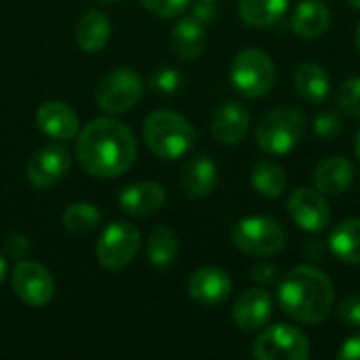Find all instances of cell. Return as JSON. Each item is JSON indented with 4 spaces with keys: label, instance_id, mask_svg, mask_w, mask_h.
<instances>
[{
    "label": "cell",
    "instance_id": "15",
    "mask_svg": "<svg viewBox=\"0 0 360 360\" xmlns=\"http://www.w3.org/2000/svg\"><path fill=\"white\" fill-rule=\"evenodd\" d=\"M167 202V190L158 181H135L120 190L118 205L127 215L150 217Z\"/></svg>",
    "mask_w": 360,
    "mask_h": 360
},
{
    "label": "cell",
    "instance_id": "32",
    "mask_svg": "<svg viewBox=\"0 0 360 360\" xmlns=\"http://www.w3.org/2000/svg\"><path fill=\"white\" fill-rule=\"evenodd\" d=\"M338 319L348 329H360V293H350L338 304Z\"/></svg>",
    "mask_w": 360,
    "mask_h": 360
},
{
    "label": "cell",
    "instance_id": "41",
    "mask_svg": "<svg viewBox=\"0 0 360 360\" xmlns=\"http://www.w3.org/2000/svg\"><path fill=\"white\" fill-rule=\"evenodd\" d=\"M354 42H356V49H359L360 53V23L359 27H356V32H354Z\"/></svg>",
    "mask_w": 360,
    "mask_h": 360
},
{
    "label": "cell",
    "instance_id": "24",
    "mask_svg": "<svg viewBox=\"0 0 360 360\" xmlns=\"http://www.w3.org/2000/svg\"><path fill=\"white\" fill-rule=\"evenodd\" d=\"M112 34V25L105 13L101 11H89L80 17L76 25V42L84 53H97L101 51Z\"/></svg>",
    "mask_w": 360,
    "mask_h": 360
},
{
    "label": "cell",
    "instance_id": "25",
    "mask_svg": "<svg viewBox=\"0 0 360 360\" xmlns=\"http://www.w3.org/2000/svg\"><path fill=\"white\" fill-rule=\"evenodd\" d=\"M289 0H238V15L251 27H270L283 19Z\"/></svg>",
    "mask_w": 360,
    "mask_h": 360
},
{
    "label": "cell",
    "instance_id": "7",
    "mask_svg": "<svg viewBox=\"0 0 360 360\" xmlns=\"http://www.w3.org/2000/svg\"><path fill=\"white\" fill-rule=\"evenodd\" d=\"M253 356L257 360H306L312 356L308 335L289 323L264 327L253 342Z\"/></svg>",
    "mask_w": 360,
    "mask_h": 360
},
{
    "label": "cell",
    "instance_id": "42",
    "mask_svg": "<svg viewBox=\"0 0 360 360\" xmlns=\"http://www.w3.org/2000/svg\"><path fill=\"white\" fill-rule=\"evenodd\" d=\"M346 2H348L354 11H360V0H346Z\"/></svg>",
    "mask_w": 360,
    "mask_h": 360
},
{
    "label": "cell",
    "instance_id": "12",
    "mask_svg": "<svg viewBox=\"0 0 360 360\" xmlns=\"http://www.w3.org/2000/svg\"><path fill=\"white\" fill-rule=\"evenodd\" d=\"M70 167H72L70 150L61 143H46L30 156L25 165V175L34 188L46 190L59 184L68 175Z\"/></svg>",
    "mask_w": 360,
    "mask_h": 360
},
{
    "label": "cell",
    "instance_id": "11",
    "mask_svg": "<svg viewBox=\"0 0 360 360\" xmlns=\"http://www.w3.org/2000/svg\"><path fill=\"white\" fill-rule=\"evenodd\" d=\"M287 213L295 226L304 232L319 234L325 232L331 224V207L323 192L316 188H297L287 200Z\"/></svg>",
    "mask_w": 360,
    "mask_h": 360
},
{
    "label": "cell",
    "instance_id": "28",
    "mask_svg": "<svg viewBox=\"0 0 360 360\" xmlns=\"http://www.w3.org/2000/svg\"><path fill=\"white\" fill-rule=\"evenodd\" d=\"M101 224V211L91 202H74L63 211V228L70 234H91Z\"/></svg>",
    "mask_w": 360,
    "mask_h": 360
},
{
    "label": "cell",
    "instance_id": "27",
    "mask_svg": "<svg viewBox=\"0 0 360 360\" xmlns=\"http://www.w3.org/2000/svg\"><path fill=\"white\" fill-rule=\"evenodd\" d=\"M251 184H253L257 194H262L266 198H278V196L285 194L289 179H287L285 169L278 162H274V160H259V162L253 165Z\"/></svg>",
    "mask_w": 360,
    "mask_h": 360
},
{
    "label": "cell",
    "instance_id": "43",
    "mask_svg": "<svg viewBox=\"0 0 360 360\" xmlns=\"http://www.w3.org/2000/svg\"><path fill=\"white\" fill-rule=\"evenodd\" d=\"M202 2H217V0H202Z\"/></svg>",
    "mask_w": 360,
    "mask_h": 360
},
{
    "label": "cell",
    "instance_id": "1",
    "mask_svg": "<svg viewBox=\"0 0 360 360\" xmlns=\"http://www.w3.org/2000/svg\"><path fill=\"white\" fill-rule=\"evenodd\" d=\"M76 158L91 177L112 179L131 171L137 158V141L118 118H95L76 137Z\"/></svg>",
    "mask_w": 360,
    "mask_h": 360
},
{
    "label": "cell",
    "instance_id": "44",
    "mask_svg": "<svg viewBox=\"0 0 360 360\" xmlns=\"http://www.w3.org/2000/svg\"><path fill=\"white\" fill-rule=\"evenodd\" d=\"M101 2H114V0H101Z\"/></svg>",
    "mask_w": 360,
    "mask_h": 360
},
{
    "label": "cell",
    "instance_id": "23",
    "mask_svg": "<svg viewBox=\"0 0 360 360\" xmlns=\"http://www.w3.org/2000/svg\"><path fill=\"white\" fill-rule=\"evenodd\" d=\"M329 251L348 266H360V217L338 224L329 234Z\"/></svg>",
    "mask_w": 360,
    "mask_h": 360
},
{
    "label": "cell",
    "instance_id": "21",
    "mask_svg": "<svg viewBox=\"0 0 360 360\" xmlns=\"http://www.w3.org/2000/svg\"><path fill=\"white\" fill-rule=\"evenodd\" d=\"M217 186V165L207 156H192L181 169V190L188 198L200 200L213 194Z\"/></svg>",
    "mask_w": 360,
    "mask_h": 360
},
{
    "label": "cell",
    "instance_id": "5",
    "mask_svg": "<svg viewBox=\"0 0 360 360\" xmlns=\"http://www.w3.org/2000/svg\"><path fill=\"white\" fill-rule=\"evenodd\" d=\"M232 243L240 253L249 257L268 259L287 247V230L278 219L266 215H249L236 221L232 228Z\"/></svg>",
    "mask_w": 360,
    "mask_h": 360
},
{
    "label": "cell",
    "instance_id": "19",
    "mask_svg": "<svg viewBox=\"0 0 360 360\" xmlns=\"http://www.w3.org/2000/svg\"><path fill=\"white\" fill-rule=\"evenodd\" d=\"M207 27L200 19H196L194 15L179 19L169 36L171 49L173 53L184 59V61H194L198 59L205 51H207Z\"/></svg>",
    "mask_w": 360,
    "mask_h": 360
},
{
    "label": "cell",
    "instance_id": "30",
    "mask_svg": "<svg viewBox=\"0 0 360 360\" xmlns=\"http://www.w3.org/2000/svg\"><path fill=\"white\" fill-rule=\"evenodd\" d=\"M150 84H152L158 93H162V95H173V93H177V91L181 89L184 76H181V72L175 70V68H160V70H156L154 76L150 78Z\"/></svg>",
    "mask_w": 360,
    "mask_h": 360
},
{
    "label": "cell",
    "instance_id": "31",
    "mask_svg": "<svg viewBox=\"0 0 360 360\" xmlns=\"http://www.w3.org/2000/svg\"><path fill=\"white\" fill-rule=\"evenodd\" d=\"M312 129H314V133L321 139H329L331 141V139H335L342 133V116L335 110H325V112H321L314 118Z\"/></svg>",
    "mask_w": 360,
    "mask_h": 360
},
{
    "label": "cell",
    "instance_id": "39",
    "mask_svg": "<svg viewBox=\"0 0 360 360\" xmlns=\"http://www.w3.org/2000/svg\"><path fill=\"white\" fill-rule=\"evenodd\" d=\"M4 278H6V259L0 255V285H2Z\"/></svg>",
    "mask_w": 360,
    "mask_h": 360
},
{
    "label": "cell",
    "instance_id": "34",
    "mask_svg": "<svg viewBox=\"0 0 360 360\" xmlns=\"http://www.w3.org/2000/svg\"><path fill=\"white\" fill-rule=\"evenodd\" d=\"M251 278L259 285V287H272V285H278L281 281V272L278 268L272 264V262H257L251 270Z\"/></svg>",
    "mask_w": 360,
    "mask_h": 360
},
{
    "label": "cell",
    "instance_id": "3",
    "mask_svg": "<svg viewBox=\"0 0 360 360\" xmlns=\"http://www.w3.org/2000/svg\"><path fill=\"white\" fill-rule=\"evenodd\" d=\"M143 141L154 156L177 160L194 148L196 129L173 110H156L143 120Z\"/></svg>",
    "mask_w": 360,
    "mask_h": 360
},
{
    "label": "cell",
    "instance_id": "17",
    "mask_svg": "<svg viewBox=\"0 0 360 360\" xmlns=\"http://www.w3.org/2000/svg\"><path fill=\"white\" fill-rule=\"evenodd\" d=\"M36 124L46 137L55 141H68L76 137L80 129L76 112L63 101H44L36 110Z\"/></svg>",
    "mask_w": 360,
    "mask_h": 360
},
{
    "label": "cell",
    "instance_id": "10",
    "mask_svg": "<svg viewBox=\"0 0 360 360\" xmlns=\"http://www.w3.org/2000/svg\"><path fill=\"white\" fill-rule=\"evenodd\" d=\"M11 285L15 295L23 304L34 308L46 306L55 295V281L51 272L34 259H19L15 264L11 274Z\"/></svg>",
    "mask_w": 360,
    "mask_h": 360
},
{
    "label": "cell",
    "instance_id": "40",
    "mask_svg": "<svg viewBox=\"0 0 360 360\" xmlns=\"http://www.w3.org/2000/svg\"><path fill=\"white\" fill-rule=\"evenodd\" d=\"M354 152H356V158L360 160V129L356 131V137H354Z\"/></svg>",
    "mask_w": 360,
    "mask_h": 360
},
{
    "label": "cell",
    "instance_id": "22",
    "mask_svg": "<svg viewBox=\"0 0 360 360\" xmlns=\"http://www.w3.org/2000/svg\"><path fill=\"white\" fill-rule=\"evenodd\" d=\"M295 93L308 103H323L331 95V76L329 72L312 61L302 63L293 74Z\"/></svg>",
    "mask_w": 360,
    "mask_h": 360
},
{
    "label": "cell",
    "instance_id": "8",
    "mask_svg": "<svg viewBox=\"0 0 360 360\" xmlns=\"http://www.w3.org/2000/svg\"><path fill=\"white\" fill-rule=\"evenodd\" d=\"M141 95H143V80L139 72L131 68H116L108 72L97 84L95 101L108 114H122L135 108Z\"/></svg>",
    "mask_w": 360,
    "mask_h": 360
},
{
    "label": "cell",
    "instance_id": "16",
    "mask_svg": "<svg viewBox=\"0 0 360 360\" xmlns=\"http://www.w3.org/2000/svg\"><path fill=\"white\" fill-rule=\"evenodd\" d=\"M251 124L249 110L238 101H226L221 103L211 118V131L213 137L224 146H236L245 139Z\"/></svg>",
    "mask_w": 360,
    "mask_h": 360
},
{
    "label": "cell",
    "instance_id": "37",
    "mask_svg": "<svg viewBox=\"0 0 360 360\" xmlns=\"http://www.w3.org/2000/svg\"><path fill=\"white\" fill-rule=\"evenodd\" d=\"M192 15H194L196 19H200V21L207 25V23H211V21L215 19V15H217V6H215V2H202V0H196V4L192 6Z\"/></svg>",
    "mask_w": 360,
    "mask_h": 360
},
{
    "label": "cell",
    "instance_id": "26",
    "mask_svg": "<svg viewBox=\"0 0 360 360\" xmlns=\"http://www.w3.org/2000/svg\"><path fill=\"white\" fill-rule=\"evenodd\" d=\"M146 255L154 268H160V270L171 268L179 255V240H177L175 230L169 226L154 228L146 245Z\"/></svg>",
    "mask_w": 360,
    "mask_h": 360
},
{
    "label": "cell",
    "instance_id": "29",
    "mask_svg": "<svg viewBox=\"0 0 360 360\" xmlns=\"http://www.w3.org/2000/svg\"><path fill=\"white\" fill-rule=\"evenodd\" d=\"M335 103L342 114L360 118V76L346 78L335 91Z\"/></svg>",
    "mask_w": 360,
    "mask_h": 360
},
{
    "label": "cell",
    "instance_id": "4",
    "mask_svg": "<svg viewBox=\"0 0 360 360\" xmlns=\"http://www.w3.org/2000/svg\"><path fill=\"white\" fill-rule=\"evenodd\" d=\"M308 133V118L300 108L281 105L262 116L255 127V141L268 156H285L293 152Z\"/></svg>",
    "mask_w": 360,
    "mask_h": 360
},
{
    "label": "cell",
    "instance_id": "18",
    "mask_svg": "<svg viewBox=\"0 0 360 360\" xmlns=\"http://www.w3.org/2000/svg\"><path fill=\"white\" fill-rule=\"evenodd\" d=\"M356 179L354 165L344 156H329L314 169V188L325 196H340L352 188Z\"/></svg>",
    "mask_w": 360,
    "mask_h": 360
},
{
    "label": "cell",
    "instance_id": "33",
    "mask_svg": "<svg viewBox=\"0 0 360 360\" xmlns=\"http://www.w3.org/2000/svg\"><path fill=\"white\" fill-rule=\"evenodd\" d=\"M143 4L146 11L162 17V19H173L177 15H181L192 0H139Z\"/></svg>",
    "mask_w": 360,
    "mask_h": 360
},
{
    "label": "cell",
    "instance_id": "36",
    "mask_svg": "<svg viewBox=\"0 0 360 360\" xmlns=\"http://www.w3.org/2000/svg\"><path fill=\"white\" fill-rule=\"evenodd\" d=\"M304 257L308 259V262H312V264H319V262H323L325 259V255L329 253V245L325 243V240H321V238H308L306 243H304Z\"/></svg>",
    "mask_w": 360,
    "mask_h": 360
},
{
    "label": "cell",
    "instance_id": "2",
    "mask_svg": "<svg viewBox=\"0 0 360 360\" xmlns=\"http://www.w3.org/2000/svg\"><path fill=\"white\" fill-rule=\"evenodd\" d=\"M278 308L300 325L323 323L335 304V287L327 272L314 264L291 268L278 281Z\"/></svg>",
    "mask_w": 360,
    "mask_h": 360
},
{
    "label": "cell",
    "instance_id": "14",
    "mask_svg": "<svg viewBox=\"0 0 360 360\" xmlns=\"http://www.w3.org/2000/svg\"><path fill=\"white\" fill-rule=\"evenodd\" d=\"M232 293V278L217 266L198 268L188 281V295L200 306H219Z\"/></svg>",
    "mask_w": 360,
    "mask_h": 360
},
{
    "label": "cell",
    "instance_id": "35",
    "mask_svg": "<svg viewBox=\"0 0 360 360\" xmlns=\"http://www.w3.org/2000/svg\"><path fill=\"white\" fill-rule=\"evenodd\" d=\"M30 249H32V245L25 234L15 232V234L6 236V240H4V251L11 259H23L30 253Z\"/></svg>",
    "mask_w": 360,
    "mask_h": 360
},
{
    "label": "cell",
    "instance_id": "38",
    "mask_svg": "<svg viewBox=\"0 0 360 360\" xmlns=\"http://www.w3.org/2000/svg\"><path fill=\"white\" fill-rule=\"evenodd\" d=\"M338 359L340 360H360V335H352L348 338L340 352H338Z\"/></svg>",
    "mask_w": 360,
    "mask_h": 360
},
{
    "label": "cell",
    "instance_id": "9",
    "mask_svg": "<svg viewBox=\"0 0 360 360\" xmlns=\"http://www.w3.org/2000/svg\"><path fill=\"white\" fill-rule=\"evenodd\" d=\"M139 230L129 221H112L97 240V262L105 270L127 268L139 251Z\"/></svg>",
    "mask_w": 360,
    "mask_h": 360
},
{
    "label": "cell",
    "instance_id": "20",
    "mask_svg": "<svg viewBox=\"0 0 360 360\" xmlns=\"http://www.w3.org/2000/svg\"><path fill=\"white\" fill-rule=\"evenodd\" d=\"M331 19L333 15L325 0H302L291 15V27L300 38L316 40L329 32Z\"/></svg>",
    "mask_w": 360,
    "mask_h": 360
},
{
    "label": "cell",
    "instance_id": "6",
    "mask_svg": "<svg viewBox=\"0 0 360 360\" xmlns=\"http://www.w3.org/2000/svg\"><path fill=\"white\" fill-rule=\"evenodd\" d=\"M232 86L247 99L266 97L276 82V65L262 49H243L230 65Z\"/></svg>",
    "mask_w": 360,
    "mask_h": 360
},
{
    "label": "cell",
    "instance_id": "13",
    "mask_svg": "<svg viewBox=\"0 0 360 360\" xmlns=\"http://www.w3.org/2000/svg\"><path fill=\"white\" fill-rule=\"evenodd\" d=\"M274 310V302L266 289H247L243 291L232 306V321L243 333L262 331Z\"/></svg>",
    "mask_w": 360,
    "mask_h": 360
}]
</instances>
